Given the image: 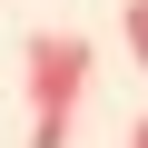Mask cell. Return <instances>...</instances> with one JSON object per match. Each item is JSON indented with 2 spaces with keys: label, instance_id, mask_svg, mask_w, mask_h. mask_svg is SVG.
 <instances>
[{
  "label": "cell",
  "instance_id": "1",
  "mask_svg": "<svg viewBox=\"0 0 148 148\" xmlns=\"http://www.w3.org/2000/svg\"><path fill=\"white\" fill-rule=\"evenodd\" d=\"M20 89H30V148H69L79 138V99H89V40L30 30L20 40Z\"/></svg>",
  "mask_w": 148,
  "mask_h": 148
},
{
  "label": "cell",
  "instance_id": "2",
  "mask_svg": "<svg viewBox=\"0 0 148 148\" xmlns=\"http://www.w3.org/2000/svg\"><path fill=\"white\" fill-rule=\"evenodd\" d=\"M119 30H128V59L148 69V0H128V20H119Z\"/></svg>",
  "mask_w": 148,
  "mask_h": 148
},
{
  "label": "cell",
  "instance_id": "3",
  "mask_svg": "<svg viewBox=\"0 0 148 148\" xmlns=\"http://www.w3.org/2000/svg\"><path fill=\"white\" fill-rule=\"evenodd\" d=\"M128 148H148V119H138V128H128Z\"/></svg>",
  "mask_w": 148,
  "mask_h": 148
}]
</instances>
